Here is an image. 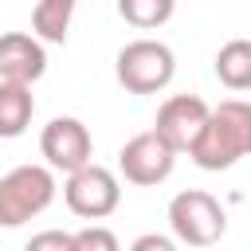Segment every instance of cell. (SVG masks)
Segmentation results:
<instances>
[{
  "label": "cell",
  "instance_id": "6da1fadb",
  "mask_svg": "<svg viewBox=\"0 0 251 251\" xmlns=\"http://www.w3.org/2000/svg\"><path fill=\"white\" fill-rule=\"evenodd\" d=\"M247 153H251V106L243 98H224L216 110H208V122L188 145V157L204 173H224Z\"/></svg>",
  "mask_w": 251,
  "mask_h": 251
},
{
  "label": "cell",
  "instance_id": "7a4b0ae2",
  "mask_svg": "<svg viewBox=\"0 0 251 251\" xmlns=\"http://www.w3.org/2000/svg\"><path fill=\"white\" fill-rule=\"evenodd\" d=\"M55 200V173L47 165H16L0 176V227H20Z\"/></svg>",
  "mask_w": 251,
  "mask_h": 251
},
{
  "label": "cell",
  "instance_id": "3957f363",
  "mask_svg": "<svg viewBox=\"0 0 251 251\" xmlns=\"http://www.w3.org/2000/svg\"><path fill=\"white\" fill-rule=\"evenodd\" d=\"M114 75L129 94H157L173 82L176 75V55L161 39H133L118 51Z\"/></svg>",
  "mask_w": 251,
  "mask_h": 251
},
{
  "label": "cell",
  "instance_id": "277c9868",
  "mask_svg": "<svg viewBox=\"0 0 251 251\" xmlns=\"http://www.w3.org/2000/svg\"><path fill=\"white\" fill-rule=\"evenodd\" d=\"M169 227L176 235V243L188 247H212L224 239L227 231V212L220 208V200L204 188H184L169 200Z\"/></svg>",
  "mask_w": 251,
  "mask_h": 251
},
{
  "label": "cell",
  "instance_id": "5b68a950",
  "mask_svg": "<svg viewBox=\"0 0 251 251\" xmlns=\"http://www.w3.org/2000/svg\"><path fill=\"white\" fill-rule=\"evenodd\" d=\"M63 200L75 216L82 220H106L110 212H118L122 204V184L110 169L86 161L82 169L67 173V184H63Z\"/></svg>",
  "mask_w": 251,
  "mask_h": 251
},
{
  "label": "cell",
  "instance_id": "8992f818",
  "mask_svg": "<svg viewBox=\"0 0 251 251\" xmlns=\"http://www.w3.org/2000/svg\"><path fill=\"white\" fill-rule=\"evenodd\" d=\"M173 165H176V149L161 133H153V129L133 133L122 145V153H118V173L129 184H141V188H153V184L169 180Z\"/></svg>",
  "mask_w": 251,
  "mask_h": 251
},
{
  "label": "cell",
  "instance_id": "52a82bcc",
  "mask_svg": "<svg viewBox=\"0 0 251 251\" xmlns=\"http://www.w3.org/2000/svg\"><path fill=\"white\" fill-rule=\"evenodd\" d=\"M39 153L51 173H75L86 161H94V137L78 118H51L39 133Z\"/></svg>",
  "mask_w": 251,
  "mask_h": 251
},
{
  "label": "cell",
  "instance_id": "ba28073f",
  "mask_svg": "<svg viewBox=\"0 0 251 251\" xmlns=\"http://www.w3.org/2000/svg\"><path fill=\"white\" fill-rule=\"evenodd\" d=\"M208 110H212V106H208L200 94H173V98L161 102L157 122H153V133H161V137L180 153V149H188V145L196 141L200 126L208 122Z\"/></svg>",
  "mask_w": 251,
  "mask_h": 251
},
{
  "label": "cell",
  "instance_id": "9c48e42d",
  "mask_svg": "<svg viewBox=\"0 0 251 251\" xmlns=\"http://www.w3.org/2000/svg\"><path fill=\"white\" fill-rule=\"evenodd\" d=\"M47 71V51L27 31H4L0 35V78L4 82H39Z\"/></svg>",
  "mask_w": 251,
  "mask_h": 251
},
{
  "label": "cell",
  "instance_id": "30bf717a",
  "mask_svg": "<svg viewBox=\"0 0 251 251\" xmlns=\"http://www.w3.org/2000/svg\"><path fill=\"white\" fill-rule=\"evenodd\" d=\"M35 118V98L31 86L24 82H4L0 78V137H20Z\"/></svg>",
  "mask_w": 251,
  "mask_h": 251
},
{
  "label": "cell",
  "instance_id": "8fae6325",
  "mask_svg": "<svg viewBox=\"0 0 251 251\" xmlns=\"http://www.w3.org/2000/svg\"><path fill=\"white\" fill-rule=\"evenodd\" d=\"M78 0H39L31 12V35L39 43H67Z\"/></svg>",
  "mask_w": 251,
  "mask_h": 251
},
{
  "label": "cell",
  "instance_id": "7c38bea8",
  "mask_svg": "<svg viewBox=\"0 0 251 251\" xmlns=\"http://www.w3.org/2000/svg\"><path fill=\"white\" fill-rule=\"evenodd\" d=\"M216 78L227 90H247L251 86V43L247 39H227L216 55Z\"/></svg>",
  "mask_w": 251,
  "mask_h": 251
},
{
  "label": "cell",
  "instance_id": "4fadbf2b",
  "mask_svg": "<svg viewBox=\"0 0 251 251\" xmlns=\"http://www.w3.org/2000/svg\"><path fill=\"white\" fill-rule=\"evenodd\" d=\"M173 12H176V0H118V16L141 31L165 27L173 20Z\"/></svg>",
  "mask_w": 251,
  "mask_h": 251
},
{
  "label": "cell",
  "instance_id": "5bb4252c",
  "mask_svg": "<svg viewBox=\"0 0 251 251\" xmlns=\"http://www.w3.org/2000/svg\"><path fill=\"white\" fill-rule=\"evenodd\" d=\"M75 251H122L118 235L102 224H86L82 231H75Z\"/></svg>",
  "mask_w": 251,
  "mask_h": 251
},
{
  "label": "cell",
  "instance_id": "9a60e30c",
  "mask_svg": "<svg viewBox=\"0 0 251 251\" xmlns=\"http://www.w3.org/2000/svg\"><path fill=\"white\" fill-rule=\"evenodd\" d=\"M24 251H75V231H59V227H47V231L31 235Z\"/></svg>",
  "mask_w": 251,
  "mask_h": 251
},
{
  "label": "cell",
  "instance_id": "2e32d148",
  "mask_svg": "<svg viewBox=\"0 0 251 251\" xmlns=\"http://www.w3.org/2000/svg\"><path fill=\"white\" fill-rule=\"evenodd\" d=\"M129 251H180V247H176V239H169L161 231H145L129 243Z\"/></svg>",
  "mask_w": 251,
  "mask_h": 251
}]
</instances>
